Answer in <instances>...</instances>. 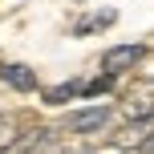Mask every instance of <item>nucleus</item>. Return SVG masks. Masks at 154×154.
<instances>
[{"label":"nucleus","mask_w":154,"mask_h":154,"mask_svg":"<svg viewBox=\"0 0 154 154\" xmlns=\"http://www.w3.org/2000/svg\"><path fill=\"white\" fill-rule=\"evenodd\" d=\"M142 53H146V45H134V41L114 45V49L101 53V69H106V77H122V73H130L134 65L142 61Z\"/></svg>","instance_id":"f03ea898"},{"label":"nucleus","mask_w":154,"mask_h":154,"mask_svg":"<svg viewBox=\"0 0 154 154\" xmlns=\"http://www.w3.org/2000/svg\"><path fill=\"white\" fill-rule=\"evenodd\" d=\"M109 118H114L109 106H85V109L65 114V130H69V134H101L109 126Z\"/></svg>","instance_id":"f257e3e1"},{"label":"nucleus","mask_w":154,"mask_h":154,"mask_svg":"<svg viewBox=\"0 0 154 154\" xmlns=\"http://www.w3.org/2000/svg\"><path fill=\"white\" fill-rule=\"evenodd\" d=\"M81 97V77H69V81H57L45 89V106H65V101Z\"/></svg>","instance_id":"20e7f679"},{"label":"nucleus","mask_w":154,"mask_h":154,"mask_svg":"<svg viewBox=\"0 0 154 154\" xmlns=\"http://www.w3.org/2000/svg\"><path fill=\"white\" fill-rule=\"evenodd\" d=\"M0 81L8 89H16V93H37V69H29L20 61H4L0 65Z\"/></svg>","instance_id":"7ed1b4c3"},{"label":"nucleus","mask_w":154,"mask_h":154,"mask_svg":"<svg viewBox=\"0 0 154 154\" xmlns=\"http://www.w3.org/2000/svg\"><path fill=\"white\" fill-rule=\"evenodd\" d=\"M114 20H118V12H114V8H101V12H89V16H81V20L73 24V37H89V32L106 29V24H114Z\"/></svg>","instance_id":"423d86ee"},{"label":"nucleus","mask_w":154,"mask_h":154,"mask_svg":"<svg viewBox=\"0 0 154 154\" xmlns=\"http://www.w3.org/2000/svg\"><path fill=\"white\" fill-rule=\"evenodd\" d=\"M114 81H118V77H106V73H101V77H93V81H81V97H97V93H109V89H114Z\"/></svg>","instance_id":"0eeeda50"},{"label":"nucleus","mask_w":154,"mask_h":154,"mask_svg":"<svg viewBox=\"0 0 154 154\" xmlns=\"http://www.w3.org/2000/svg\"><path fill=\"white\" fill-rule=\"evenodd\" d=\"M49 146V130H29L20 142H12V146H4L0 154H41Z\"/></svg>","instance_id":"39448f33"}]
</instances>
